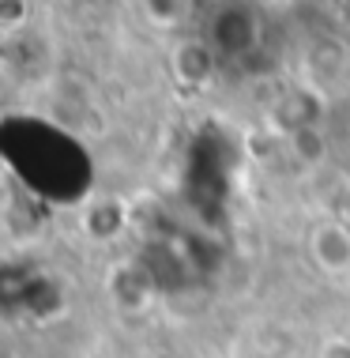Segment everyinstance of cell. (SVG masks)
<instances>
[{
    "label": "cell",
    "mask_w": 350,
    "mask_h": 358,
    "mask_svg": "<svg viewBox=\"0 0 350 358\" xmlns=\"http://www.w3.org/2000/svg\"><path fill=\"white\" fill-rule=\"evenodd\" d=\"M309 253H313L316 268L332 279L350 275V230L343 222H320L309 238Z\"/></svg>",
    "instance_id": "6da1fadb"
}]
</instances>
